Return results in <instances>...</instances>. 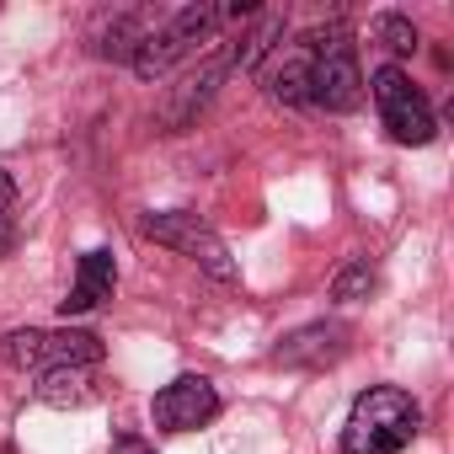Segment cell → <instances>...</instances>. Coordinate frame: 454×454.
<instances>
[{
	"label": "cell",
	"mask_w": 454,
	"mask_h": 454,
	"mask_svg": "<svg viewBox=\"0 0 454 454\" xmlns=\"http://www.w3.org/2000/svg\"><path fill=\"white\" fill-rule=\"evenodd\" d=\"M224 75H231V49L208 54L192 75H182V81L160 97V113H155L160 134H182V129H192V123H198V113L214 102V91H219V81H224Z\"/></svg>",
	"instance_id": "obj_7"
},
{
	"label": "cell",
	"mask_w": 454,
	"mask_h": 454,
	"mask_svg": "<svg viewBox=\"0 0 454 454\" xmlns=\"http://www.w3.org/2000/svg\"><path fill=\"white\" fill-rule=\"evenodd\" d=\"M145 33H150V27H145V17H139V12H118V17L102 27L97 54H102V59H134V49L145 43Z\"/></svg>",
	"instance_id": "obj_14"
},
{
	"label": "cell",
	"mask_w": 454,
	"mask_h": 454,
	"mask_svg": "<svg viewBox=\"0 0 454 454\" xmlns=\"http://www.w3.org/2000/svg\"><path fill=\"white\" fill-rule=\"evenodd\" d=\"M155 427L160 433H198L203 422H214L219 417V390H214V380H203V374H176L160 395H155Z\"/></svg>",
	"instance_id": "obj_8"
},
{
	"label": "cell",
	"mask_w": 454,
	"mask_h": 454,
	"mask_svg": "<svg viewBox=\"0 0 454 454\" xmlns=\"http://www.w3.org/2000/svg\"><path fill=\"white\" fill-rule=\"evenodd\" d=\"M268 97L284 107H310V43H278L257 70Z\"/></svg>",
	"instance_id": "obj_10"
},
{
	"label": "cell",
	"mask_w": 454,
	"mask_h": 454,
	"mask_svg": "<svg viewBox=\"0 0 454 454\" xmlns=\"http://www.w3.org/2000/svg\"><path fill=\"white\" fill-rule=\"evenodd\" d=\"M113 289H118V262H113V252H86V257H81V268H75L70 294L59 300L65 321H70V316H91L97 305H107V300H113Z\"/></svg>",
	"instance_id": "obj_11"
},
{
	"label": "cell",
	"mask_w": 454,
	"mask_h": 454,
	"mask_svg": "<svg viewBox=\"0 0 454 454\" xmlns=\"http://www.w3.org/2000/svg\"><path fill=\"white\" fill-rule=\"evenodd\" d=\"M139 231H145L155 247H171V252H182L187 262H198L214 284H236V257H231V247H224L219 231H214V224H203L198 214H182V208L145 214Z\"/></svg>",
	"instance_id": "obj_5"
},
{
	"label": "cell",
	"mask_w": 454,
	"mask_h": 454,
	"mask_svg": "<svg viewBox=\"0 0 454 454\" xmlns=\"http://www.w3.org/2000/svg\"><path fill=\"white\" fill-rule=\"evenodd\" d=\"M219 22H224V12L219 6H182L166 27H150L145 33V43L134 49V75L139 81H160V75H171L192 49H203V43H214V33H219Z\"/></svg>",
	"instance_id": "obj_3"
},
{
	"label": "cell",
	"mask_w": 454,
	"mask_h": 454,
	"mask_svg": "<svg viewBox=\"0 0 454 454\" xmlns=\"http://www.w3.org/2000/svg\"><path fill=\"white\" fill-rule=\"evenodd\" d=\"M17 252V182L12 171H0V257Z\"/></svg>",
	"instance_id": "obj_17"
},
{
	"label": "cell",
	"mask_w": 454,
	"mask_h": 454,
	"mask_svg": "<svg viewBox=\"0 0 454 454\" xmlns=\"http://www.w3.org/2000/svg\"><path fill=\"white\" fill-rule=\"evenodd\" d=\"M113 454H155V449H150L145 438H134V433H123V438L113 443Z\"/></svg>",
	"instance_id": "obj_18"
},
{
	"label": "cell",
	"mask_w": 454,
	"mask_h": 454,
	"mask_svg": "<svg viewBox=\"0 0 454 454\" xmlns=\"http://www.w3.org/2000/svg\"><path fill=\"white\" fill-rule=\"evenodd\" d=\"M374 43H385L390 54H417V27H411V17H401V12H380L374 17Z\"/></svg>",
	"instance_id": "obj_15"
},
{
	"label": "cell",
	"mask_w": 454,
	"mask_h": 454,
	"mask_svg": "<svg viewBox=\"0 0 454 454\" xmlns=\"http://www.w3.org/2000/svg\"><path fill=\"white\" fill-rule=\"evenodd\" d=\"M369 91H374L380 123H385V134H390L395 145H427V139L438 134L427 97L411 86V75H406L401 65H380V70L369 75Z\"/></svg>",
	"instance_id": "obj_6"
},
{
	"label": "cell",
	"mask_w": 454,
	"mask_h": 454,
	"mask_svg": "<svg viewBox=\"0 0 454 454\" xmlns=\"http://www.w3.org/2000/svg\"><path fill=\"white\" fill-rule=\"evenodd\" d=\"M33 395L43 401V406H91L97 401V369H86V364H70V369H43L38 374V385H33Z\"/></svg>",
	"instance_id": "obj_13"
},
{
	"label": "cell",
	"mask_w": 454,
	"mask_h": 454,
	"mask_svg": "<svg viewBox=\"0 0 454 454\" xmlns=\"http://www.w3.org/2000/svg\"><path fill=\"white\" fill-rule=\"evenodd\" d=\"M310 43V102L326 113H353L364 102V70H358V43L342 22L321 27L305 38Z\"/></svg>",
	"instance_id": "obj_2"
},
{
	"label": "cell",
	"mask_w": 454,
	"mask_h": 454,
	"mask_svg": "<svg viewBox=\"0 0 454 454\" xmlns=\"http://www.w3.org/2000/svg\"><path fill=\"white\" fill-rule=\"evenodd\" d=\"M0 364L6 369H70V364H86L97 369L102 364V337L81 332V326H59V332H38V326H17L0 337Z\"/></svg>",
	"instance_id": "obj_4"
},
{
	"label": "cell",
	"mask_w": 454,
	"mask_h": 454,
	"mask_svg": "<svg viewBox=\"0 0 454 454\" xmlns=\"http://www.w3.org/2000/svg\"><path fill=\"white\" fill-rule=\"evenodd\" d=\"M342 353H348V326L342 321H310V326L278 337L273 364H284V369H326Z\"/></svg>",
	"instance_id": "obj_9"
},
{
	"label": "cell",
	"mask_w": 454,
	"mask_h": 454,
	"mask_svg": "<svg viewBox=\"0 0 454 454\" xmlns=\"http://www.w3.org/2000/svg\"><path fill=\"white\" fill-rule=\"evenodd\" d=\"M284 33H289V17L284 12H257L252 17V33H241V43H231V70H241V75L262 70L268 54L284 43Z\"/></svg>",
	"instance_id": "obj_12"
},
{
	"label": "cell",
	"mask_w": 454,
	"mask_h": 454,
	"mask_svg": "<svg viewBox=\"0 0 454 454\" xmlns=\"http://www.w3.org/2000/svg\"><path fill=\"white\" fill-rule=\"evenodd\" d=\"M369 289H374V268H369V257H364V262H348V268L332 278V300H342V305L369 300Z\"/></svg>",
	"instance_id": "obj_16"
},
{
	"label": "cell",
	"mask_w": 454,
	"mask_h": 454,
	"mask_svg": "<svg viewBox=\"0 0 454 454\" xmlns=\"http://www.w3.org/2000/svg\"><path fill=\"white\" fill-rule=\"evenodd\" d=\"M422 427V406L401 385H369L348 422H342V454H401Z\"/></svg>",
	"instance_id": "obj_1"
}]
</instances>
